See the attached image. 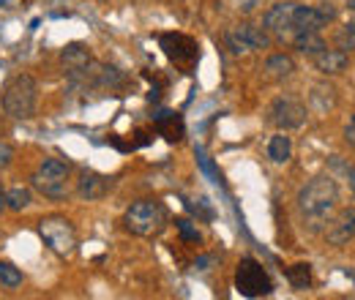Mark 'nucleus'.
Instances as JSON below:
<instances>
[{"label":"nucleus","mask_w":355,"mask_h":300,"mask_svg":"<svg viewBox=\"0 0 355 300\" xmlns=\"http://www.w3.org/2000/svg\"><path fill=\"white\" fill-rule=\"evenodd\" d=\"M334 19V8H317L301 3H276L263 17V28L279 42H293L298 33L322 30Z\"/></svg>","instance_id":"obj_1"},{"label":"nucleus","mask_w":355,"mask_h":300,"mask_svg":"<svg viewBox=\"0 0 355 300\" xmlns=\"http://www.w3.org/2000/svg\"><path fill=\"white\" fill-rule=\"evenodd\" d=\"M295 205H298V213L306 221V227L311 232H320L339 208V186H336V180L331 175L311 177L309 183L301 186V191L295 197Z\"/></svg>","instance_id":"obj_2"},{"label":"nucleus","mask_w":355,"mask_h":300,"mask_svg":"<svg viewBox=\"0 0 355 300\" xmlns=\"http://www.w3.org/2000/svg\"><path fill=\"white\" fill-rule=\"evenodd\" d=\"M123 227L137 238H153L167 227V208L159 200H137L123 213Z\"/></svg>","instance_id":"obj_3"},{"label":"nucleus","mask_w":355,"mask_h":300,"mask_svg":"<svg viewBox=\"0 0 355 300\" xmlns=\"http://www.w3.org/2000/svg\"><path fill=\"white\" fill-rule=\"evenodd\" d=\"M39 82L31 74H17L3 90V112L14 121H28L36 112Z\"/></svg>","instance_id":"obj_4"},{"label":"nucleus","mask_w":355,"mask_h":300,"mask_svg":"<svg viewBox=\"0 0 355 300\" xmlns=\"http://www.w3.org/2000/svg\"><path fill=\"white\" fill-rule=\"evenodd\" d=\"M69 177H71V164L49 156V159H42L31 183L46 200H66L69 197Z\"/></svg>","instance_id":"obj_5"},{"label":"nucleus","mask_w":355,"mask_h":300,"mask_svg":"<svg viewBox=\"0 0 355 300\" xmlns=\"http://www.w3.org/2000/svg\"><path fill=\"white\" fill-rule=\"evenodd\" d=\"M39 238L44 240L46 249L52 254H58V257H71L77 252V243H80L77 227L66 215H44L39 221Z\"/></svg>","instance_id":"obj_6"},{"label":"nucleus","mask_w":355,"mask_h":300,"mask_svg":"<svg viewBox=\"0 0 355 300\" xmlns=\"http://www.w3.org/2000/svg\"><path fill=\"white\" fill-rule=\"evenodd\" d=\"M235 290L243 298H268L273 292V281L257 259L243 257L235 267Z\"/></svg>","instance_id":"obj_7"},{"label":"nucleus","mask_w":355,"mask_h":300,"mask_svg":"<svg viewBox=\"0 0 355 300\" xmlns=\"http://www.w3.org/2000/svg\"><path fill=\"white\" fill-rule=\"evenodd\" d=\"M266 115L268 123L276 126L279 131L301 129L306 123V107L298 98H293V96H279L276 101H270Z\"/></svg>","instance_id":"obj_8"},{"label":"nucleus","mask_w":355,"mask_h":300,"mask_svg":"<svg viewBox=\"0 0 355 300\" xmlns=\"http://www.w3.org/2000/svg\"><path fill=\"white\" fill-rule=\"evenodd\" d=\"M224 44L232 55H246V52H254V49H266L270 46V33L266 28H257V25H235L224 33Z\"/></svg>","instance_id":"obj_9"},{"label":"nucleus","mask_w":355,"mask_h":300,"mask_svg":"<svg viewBox=\"0 0 355 300\" xmlns=\"http://www.w3.org/2000/svg\"><path fill=\"white\" fill-rule=\"evenodd\" d=\"M159 44H162L164 55L180 69H191L200 60V44H197V39H191L186 33H162Z\"/></svg>","instance_id":"obj_10"},{"label":"nucleus","mask_w":355,"mask_h":300,"mask_svg":"<svg viewBox=\"0 0 355 300\" xmlns=\"http://www.w3.org/2000/svg\"><path fill=\"white\" fill-rule=\"evenodd\" d=\"M322 235L331 246H347L355 238V208H336V213L322 227Z\"/></svg>","instance_id":"obj_11"},{"label":"nucleus","mask_w":355,"mask_h":300,"mask_svg":"<svg viewBox=\"0 0 355 300\" xmlns=\"http://www.w3.org/2000/svg\"><path fill=\"white\" fill-rule=\"evenodd\" d=\"M60 63H63L69 80H71L74 85H80L83 77H85V71L90 69V63H93V58H90V52L83 44H69V46L60 52Z\"/></svg>","instance_id":"obj_12"},{"label":"nucleus","mask_w":355,"mask_h":300,"mask_svg":"<svg viewBox=\"0 0 355 300\" xmlns=\"http://www.w3.org/2000/svg\"><path fill=\"white\" fill-rule=\"evenodd\" d=\"M110 191V177H104V175H98V172L93 170H83L80 172V177H77V194H80V200H101L104 194Z\"/></svg>","instance_id":"obj_13"},{"label":"nucleus","mask_w":355,"mask_h":300,"mask_svg":"<svg viewBox=\"0 0 355 300\" xmlns=\"http://www.w3.org/2000/svg\"><path fill=\"white\" fill-rule=\"evenodd\" d=\"M311 63H314V69L320 71V74H342L347 66H350V58H347V52H342V49H320L317 55H311Z\"/></svg>","instance_id":"obj_14"},{"label":"nucleus","mask_w":355,"mask_h":300,"mask_svg":"<svg viewBox=\"0 0 355 300\" xmlns=\"http://www.w3.org/2000/svg\"><path fill=\"white\" fill-rule=\"evenodd\" d=\"M295 74V60L284 52H276L266 60V77L270 80H290Z\"/></svg>","instance_id":"obj_15"},{"label":"nucleus","mask_w":355,"mask_h":300,"mask_svg":"<svg viewBox=\"0 0 355 300\" xmlns=\"http://www.w3.org/2000/svg\"><path fill=\"white\" fill-rule=\"evenodd\" d=\"M153 123H156V131H159L162 136H167L170 142H178V139L183 136V121L178 118L175 112L162 109V112L153 115Z\"/></svg>","instance_id":"obj_16"},{"label":"nucleus","mask_w":355,"mask_h":300,"mask_svg":"<svg viewBox=\"0 0 355 300\" xmlns=\"http://www.w3.org/2000/svg\"><path fill=\"white\" fill-rule=\"evenodd\" d=\"M290 156H293V139L284 131H279L276 136H270V142H268V159L276 161V164H287Z\"/></svg>","instance_id":"obj_17"},{"label":"nucleus","mask_w":355,"mask_h":300,"mask_svg":"<svg viewBox=\"0 0 355 300\" xmlns=\"http://www.w3.org/2000/svg\"><path fill=\"white\" fill-rule=\"evenodd\" d=\"M293 46L298 49V52H304V55H317L320 49H325L328 44H325V39L320 36V30H306V33H298L295 39H293Z\"/></svg>","instance_id":"obj_18"},{"label":"nucleus","mask_w":355,"mask_h":300,"mask_svg":"<svg viewBox=\"0 0 355 300\" xmlns=\"http://www.w3.org/2000/svg\"><path fill=\"white\" fill-rule=\"evenodd\" d=\"M31 202H33V194H31L28 186H11V188L6 191V208L14 211V213L25 211Z\"/></svg>","instance_id":"obj_19"},{"label":"nucleus","mask_w":355,"mask_h":300,"mask_svg":"<svg viewBox=\"0 0 355 300\" xmlns=\"http://www.w3.org/2000/svg\"><path fill=\"white\" fill-rule=\"evenodd\" d=\"M287 281L293 290H309L311 287V265L298 262L293 267H287Z\"/></svg>","instance_id":"obj_20"},{"label":"nucleus","mask_w":355,"mask_h":300,"mask_svg":"<svg viewBox=\"0 0 355 300\" xmlns=\"http://www.w3.org/2000/svg\"><path fill=\"white\" fill-rule=\"evenodd\" d=\"M22 281H25V276H22V270H19L17 265L0 262V284H3L6 290H17V287H22Z\"/></svg>","instance_id":"obj_21"},{"label":"nucleus","mask_w":355,"mask_h":300,"mask_svg":"<svg viewBox=\"0 0 355 300\" xmlns=\"http://www.w3.org/2000/svg\"><path fill=\"white\" fill-rule=\"evenodd\" d=\"M175 227H178V232L183 235V240H189V243H197V240L202 238V235H200V229H197L191 221H186V218H178Z\"/></svg>","instance_id":"obj_22"},{"label":"nucleus","mask_w":355,"mask_h":300,"mask_svg":"<svg viewBox=\"0 0 355 300\" xmlns=\"http://www.w3.org/2000/svg\"><path fill=\"white\" fill-rule=\"evenodd\" d=\"M14 161V148L8 142H0V170H6Z\"/></svg>","instance_id":"obj_23"},{"label":"nucleus","mask_w":355,"mask_h":300,"mask_svg":"<svg viewBox=\"0 0 355 300\" xmlns=\"http://www.w3.org/2000/svg\"><path fill=\"white\" fill-rule=\"evenodd\" d=\"M345 139H347V145H355V115L350 118V123L345 129Z\"/></svg>","instance_id":"obj_24"},{"label":"nucleus","mask_w":355,"mask_h":300,"mask_svg":"<svg viewBox=\"0 0 355 300\" xmlns=\"http://www.w3.org/2000/svg\"><path fill=\"white\" fill-rule=\"evenodd\" d=\"M345 175H347V180H350V188H353V194H355V167H345Z\"/></svg>","instance_id":"obj_25"},{"label":"nucleus","mask_w":355,"mask_h":300,"mask_svg":"<svg viewBox=\"0 0 355 300\" xmlns=\"http://www.w3.org/2000/svg\"><path fill=\"white\" fill-rule=\"evenodd\" d=\"M0 211H6V188H3V183H0Z\"/></svg>","instance_id":"obj_26"},{"label":"nucleus","mask_w":355,"mask_h":300,"mask_svg":"<svg viewBox=\"0 0 355 300\" xmlns=\"http://www.w3.org/2000/svg\"><path fill=\"white\" fill-rule=\"evenodd\" d=\"M345 30H347V33H350V36L355 39V19H350V22L345 25Z\"/></svg>","instance_id":"obj_27"},{"label":"nucleus","mask_w":355,"mask_h":300,"mask_svg":"<svg viewBox=\"0 0 355 300\" xmlns=\"http://www.w3.org/2000/svg\"><path fill=\"white\" fill-rule=\"evenodd\" d=\"M347 6H350V11H355V0H350V3H347Z\"/></svg>","instance_id":"obj_28"}]
</instances>
